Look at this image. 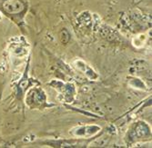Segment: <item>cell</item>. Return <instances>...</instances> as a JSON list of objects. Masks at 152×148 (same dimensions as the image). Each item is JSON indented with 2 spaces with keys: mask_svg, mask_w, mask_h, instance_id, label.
I'll use <instances>...</instances> for the list:
<instances>
[{
  "mask_svg": "<svg viewBox=\"0 0 152 148\" xmlns=\"http://www.w3.org/2000/svg\"><path fill=\"white\" fill-rule=\"evenodd\" d=\"M1 19H2V14L0 13V20H1Z\"/></svg>",
  "mask_w": 152,
  "mask_h": 148,
  "instance_id": "cell-1",
  "label": "cell"
}]
</instances>
